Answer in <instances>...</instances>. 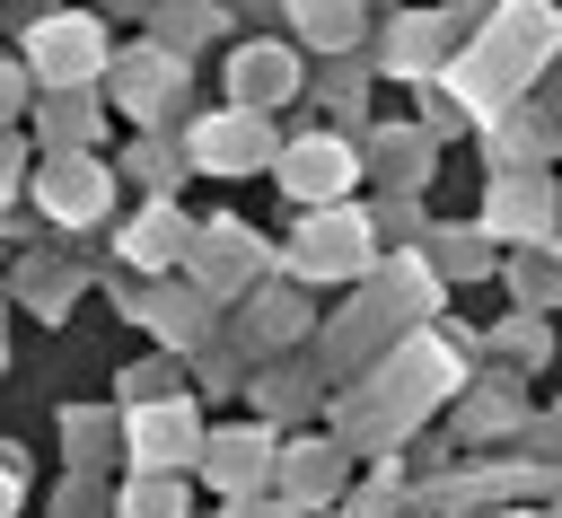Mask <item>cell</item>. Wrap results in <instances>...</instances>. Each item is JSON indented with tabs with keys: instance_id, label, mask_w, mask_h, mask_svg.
I'll return each mask as SVG.
<instances>
[{
	"instance_id": "obj_1",
	"label": "cell",
	"mask_w": 562,
	"mask_h": 518,
	"mask_svg": "<svg viewBox=\"0 0 562 518\" xmlns=\"http://www.w3.org/2000/svg\"><path fill=\"white\" fill-rule=\"evenodd\" d=\"M281 193L290 202H307V211H342L351 202V176H360V158H351V140H334V132H307V140H290L281 149Z\"/></svg>"
},
{
	"instance_id": "obj_2",
	"label": "cell",
	"mask_w": 562,
	"mask_h": 518,
	"mask_svg": "<svg viewBox=\"0 0 562 518\" xmlns=\"http://www.w3.org/2000/svg\"><path fill=\"white\" fill-rule=\"evenodd\" d=\"M26 70L44 79V88H79L88 70H105V26L97 18H35V35H26Z\"/></svg>"
},
{
	"instance_id": "obj_3",
	"label": "cell",
	"mask_w": 562,
	"mask_h": 518,
	"mask_svg": "<svg viewBox=\"0 0 562 518\" xmlns=\"http://www.w3.org/2000/svg\"><path fill=\"white\" fill-rule=\"evenodd\" d=\"M105 193H114V176L88 158V149H61V158H44V176H35V202H44V219H97L105 211Z\"/></svg>"
},
{
	"instance_id": "obj_4",
	"label": "cell",
	"mask_w": 562,
	"mask_h": 518,
	"mask_svg": "<svg viewBox=\"0 0 562 518\" xmlns=\"http://www.w3.org/2000/svg\"><path fill=\"white\" fill-rule=\"evenodd\" d=\"M290 263H299V272H325V281H334V272H360V263H369V219H360L351 202H342V211H316V219L299 228Z\"/></svg>"
},
{
	"instance_id": "obj_5",
	"label": "cell",
	"mask_w": 562,
	"mask_h": 518,
	"mask_svg": "<svg viewBox=\"0 0 562 518\" xmlns=\"http://www.w3.org/2000/svg\"><path fill=\"white\" fill-rule=\"evenodd\" d=\"M272 158V140H263V123L237 105V114H211V123H193V167H220V176H246V167H263Z\"/></svg>"
},
{
	"instance_id": "obj_6",
	"label": "cell",
	"mask_w": 562,
	"mask_h": 518,
	"mask_svg": "<svg viewBox=\"0 0 562 518\" xmlns=\"http://www.w3.org/2000/svg\"><path fill=\"white\" fill-rule=\"evenodd\" d=\"M193 237H202V228H184L167 202H149V211H132V219H123V263H149V272H158V263L193 255Z\"/></svg>"
},
{
	"instance_id": "obj_7",
	"label": "cell",
	"mask_w": 562,
	"mask_h": 518,
	"mask_svg": "<svg viewBox=\"0 0 562 518\" xmlns=\"http://www.w3.org/2000/svg\"><path fill=\"white\" fill-rule=\"evenodd\" d=\"M492 219H501L509 237H544V228H553V184L527 176V167H509L501 193H492Z\"/></svg>"
},
{
	"instance_id": "obj_8",
	"label": "cell",
	"mask_w": 562,
	"mask_h": 518,
	"mask_svg": "<svg viewBox=\"0 0 562 518\" xmlns=\"http://www.w3.org/2000/svg\"><path fill=\"white\" fill-rule=\"evenodd\" d=\"M132 457L158 474V465H184L193 457V413L184 404H149L140 421H132Z\"/></svg>"
},
{
	"instance_id": "obj_9",
	"label": "cell",
	"mask_w": 562,
	"mask_h": 518,
	"mask_svg": "<svg viewBox=\"0 0 562 518\" xmlns=\"http://www.w3.org/2000/svg\"><path fill=\"white\" fill-rule=\"evenodd\" d=\"M492 44L527 70V61H544V53L562 44V18H553V9H501V18H492Z\"/></svg>"
},
{
	"instance_id": "obj_10",
	"label": "cell",
	"mask_w": 562,
	"mask_h": 518,
	"mask_svg": "<svg viewBox=\"0 0 562 518\" xmlns=\"http://www.w3.org/2000/svg\"><path fill=\"white\" fill-rule=\"evenodd\" d=\"M290 88H299V61H290L281 44L237 53V97H246V114H255V105H272V97H290Z\"/></svg>"
},
{
	"instance_id": "obj_11",
	"label": "cell",
	"mask_w": 562,
	"mask_h": 518,
	"mask_svg": "<svg viewBox=\"0 0 562 518\" xmlns=\"http://www.w3.org/2000/svg\"><path fill=\"white\" fill-rule=\"evenodd\" d=\"M114 88H123V105H132V114H158V105H167L158 88H176V61H167V53H123Z\"/></svg>"
},
{
	"instance_id": "obj_12",
	"label": "cell",
	"mask_w": 562,
	"mask_h": 518,
	"mask_svg": "<svg viewBox=\"0 0 562 518\" xmlns=\"http://www.w3.org/2000/svg\"><path fill=\"white\" fill-rule=\"evenodd\" d=\"M193 272H202V281H237V272H246V228H237V219L202 228V237H193Z\"/></svg>"
},
{
	"instance_id": "obj_13",
	"label": "cell",
	"mask_w": 562,
	"mask_h": 518,
	"mask_svg": "<svg viewBox=\"0 0 562 518\" xmlns=\"http://www.w3.org/2000/svg\"><path fill=\"white\" fill-rule=\"evenodd\" d=\"M211 465H220L228 492H246V483L263 474V439H255V430H228V439H211Z\"/></svg>"
},
{
	"instance_id": "obj_14",
	"label": "cell",
	"mask_w": 562,
	"mask_h": 518,
	"mask_svg": "<svg viewBox=\"0 0 562 518\" xmlns=\"http://www.w3.org/2000/svg\"><path fill=\"white\" fill-rule=\"evenodd\" d=\"M114 518H184V500H176V483L149 474V483H132V492L114 500Z\"/></svg>"
},
{
	"instance_id": "obj_15",
	"label": "cell",
	"mask_w": 562,
	"mask_h": 518,
	"mask_svg": "<svg viewBox=\"0 0 562 518\" xmlns=\"http://www.w3.org/2000/svg\"><path fill=\"white\" fill-rule=\"evenodd\" d=\"M395 70H430V18H404L395 26Z\"/></svg>"
},
{
	"instance_id": "obj_16",
	"label": "cell",
	"mask_w": 562,
	"mask_h": 518,
	"mask_svg": "<svg viewBox=\"0 0 562 518\" xmlns=\"http://www.w3.org/2000/svg\"><path fill=\"white\" fill-rule=\"evenodd\" d=\"M299 26H307L316 44H351V35H360V18H351V9H307Z\"/></svg>"
},
{
	"instance_id": "obj_17",
	"label": "cell",
	"mask_w": 562,
	"mask_h": 518,
	"mask_svg": "<svg viewBox=\"0 0 562 518\" xmlns=\"http://www.w3.org/2000/svg\"><path fill=\"white\" fill-rule=\"evenodd\" d=\"M263 334H299V299H281V290H263Z\"/></svg>"
},
{
	"instance_id": "obj_18",
	"label": "cell",
	"mask_w": 562,
	"mask_h": 518,
	"mask_svg": "<svg viewBox=\"0 0 562 518\" xmlns=\"http://www.w3.org/2000/svg\"><path fill=\"white\" fill-rule=\"evenodd\" d=\"M18 105H26V70L0 61V123H18Z\"/></svg>"
},
{
	"instance_id": "obj_19",
	"label": "cell",
	"mask_w": 562,
	"mask_h": 518,
	"mask_svg": "<svg viewBox=\"0 0 562 518\" xmlns=\"http://www.w3.org/2000/svg\"><path fill=\"white\" fill-rule=\"evenodd\" d=\"M132 167H149V184H176V158H167L158 140H140V149H132Z\"/></svg>"
},
{
	"instance_id": "obj_20",
	"label": "cell",
	"mask_w": 562,
	"mask_h": 518,
	"mask_svg": "<svg viewBox=\"0 0 562 518\" xmlns=\"http://www.w3.org/2000/svg\"><path fill=\"white\" fill-rule=\"evenodd\" d=\"M18 167H26V149H18V140H0V202L18 193Z\"/></svg>"
},
{
	"instance_id": "obj_21",
	"label": "cell",
	"mask_w": 562,
	"mask_h": 518,
	"mask_svg": "<svg viewBox=\"0 0 562 518\" xmlns=\"http://www.w3.org/2000/svg\"><path fill=\"white\" fill-rule=\"evenodd\" d=\"M9 509H18V474H0V518H9Z\"/></svg>"
},
{
	"instance_id": "obj_22",
	"label": "cell",
	"mask_w": 562,
	"mask_h": 518,
	"mask_svg": "<svg viewBox=\"0 0 562 518\" xmlns=\"http://www.w3.org/2000/svg\"><path fill=\"white\" fill-rule=\"evenodd\" d=\"M228 518H281V509H255V500H237V509H228Z\"/></svg>"
},
{
	"instance_id": "obj_23",
	"label": "cell",
	"mask_w": 562,
	"mask_h": 518,
	"mask_svg": "<svg viewBox=\"0 0 562 518\" xmlns=\"http://www.w3.org/2000/svg\"><path fill=\"white\" fill-rule=\"evenodd\" d=\"M501 518H544V509H501Z\"/></svg>"
},
{
	"instance_id": "obj_24",
	"label": "cell",
	"mask_w": 562,
	"mask_h": 518,
	"mask_svg": "<svg viewBox=\"0 0 562 518\" xmlns=\"http://www.w3.org/2000/svg\"><path fill=\"white\" fill-rule=\"evenodd\" d=\"M553 246H562V237H553Z\"/></svg>"
}]
</instances>
